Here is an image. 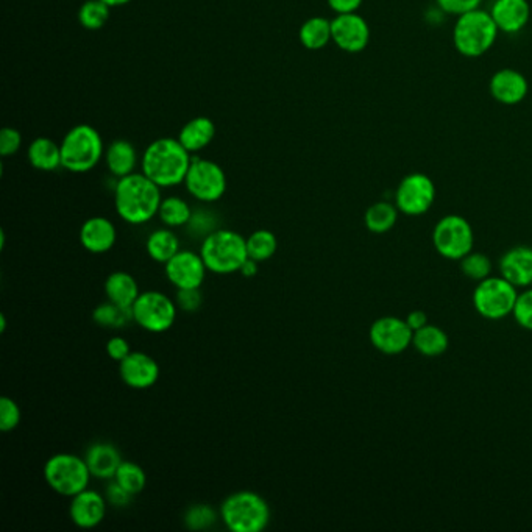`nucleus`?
<instances>
[{"label":"nucleus","mask_w":532,"mask_h":532,"mask_svg":"<svg viewBox=\"0 0 532 532\" xmlns=\"http://www.w3.org/2000/svg\"><path fill=\"white\" fill-rule=\"evenodd\" d=\"M107 168L114 177L122 179L135 172L138 164V151L131 142L125 140H114L105 150Z\"/></svg>","instance_id":"b1692460"},{"label":"nucleus","mask_w":532,"mask_h":532,"mask_svg":"<svg viewBox=\"0 0 532 532\" xmlns=\"http://www.w3.org/2000/svg\"><path fill=\"white\" fill-rule=\"evenodd\" d=\"M192 208L181 197H166L158 209V218L169 228H179L189 224L192 218Z\"/></svg>","instance_id":"7c9ffc66"},{"label":"nucleus","mask_w":532,"mask_h":532,"mask_svg":"<svg viewBox=\"0 0 532 532\" xmlns=\"http://www.w3.org/2000/svg\"><path fill=\"white\" fill-rule=\"evenodd\" d=\"M175 303H177L179 309L185 311V313H196L200 309L203 303L200 287H196V289H177Z\"/></svg>","instance_id":"a19ab883"},{"label":"nucleus","mask_w":532,"mask_h":532,"mask_svg":"<svg viewBox=\"0 0 532 532\" xmlns=\"http://www.w3.org/2000/svg\"><path fill=\"white\" fill-rule=\"evenodd\" d=\"M92 320L102 328L121 330L129 324L130 320H133V315H131V309L121 308L114 303L107 302L102 303L94 309Z\"/></svg>","instance_id":"473e14b6"},{"label":"nucleus","mask_w":532,"mask_h":532,"mask_svg":"<svg viewBox=\"0 0 532 532\" xmlns=\"http://www.w3.org/2000/svg\"><path fill=\"white\" fill-rule=\"evenodd\" d=\"M21 146H23V136L16 129L5 127L0 131V155L2 157L16 155Z\"/></svg>","instance_id":"37998d69"},{"label":"nucleus","mask_w":532,"mask_h":532,"mask_svg":"<svg viewBox=\"0 0 532 532\" xmlns=\"http://www.w3.org/2000/svg\"><path fill=\"white\" fill-rule=\"evenodd\" d=\"M220 518L233 532H261L270 521L267 501L252 490L231 493L220 506Z\"/></svg>","instance_id":"20e7f679"},{"label":"nucleus","mask_w":532,"mask_h":532,"mask_svg":"<svg viewBox=\"0 0 532 532\" xmlns=\"http://www.w3.org/2000/svg\"><path fill=\"white\" fill-rule=\"evenodd\" d=\"M512 315L521 328L532 331V289L518 294Z\"/></svg>","instance_id":"ea45409f"},{"label":"nucleus","mask_w":532,"mask_h":532,"mask_svg":"<svg viewBox=\"0 0 532 532\" xmlns=\"http://www.w3.org/2000/svg\"><path fill=\"white\" fill-rule=\"evenodd\" d=\"M460 270L462 274L473 281L486 280L492 272V261L484 253L470 252L460 259Z\"/></svg>","instance_id":"c9c22d12"},{"label":"nucleus","mask_w":532,"mask_h":532,"mask_svg":"<svg viewBox=\"0 0 532 532\" xmlns=\"http://www.w3.org/2000/svg\"><path fill=\"white\" fill-rule=\"evenodd\" d=\"M364 0H328V5L337 15H347V13L358 12Z\"/></svg>","instance_id":"49530a36"},{"label":"nucleus","mask_w":532,"mask_h":532,"mask_svg":"<svg viewBox=\"0 0 532 532\" xmlns=\"http://www.w3.org/2000/svg\"><path fill=\"white\" fill-rule=\"evenodd\" d=\"M482 0H436V5L440 12L451 16H460L464 13L477 10Z\"/></svg>","instance_id":"79ce46f5"},{"label":"nucleus","mask_w":532,"mask_h":532,"mask_svg":"<svg viewBox=\"0 0 532 532\" xmlns=\"http://www.w3.org/2000/svg\"><path fill=\"white\" fill-rule=\"evenodd\" d=\"M90 467L83 458L73 453L53 454L44 465L47 486L63 497L73 498L77 493L90 488Z\"/></svg>","instance_id":"0eeeda50"},{"label":"nucleus","mask_w":532,"mask_h":532,"mask_svg":"<svg viewBox=\"0 0 532 532\" xmlns=\"http://www.w3.org/2000/svg\"><path fill=\"white\" fill-rule=\"evenodd\" d=\"M119 375L125 386L144 391L155 386L160 378V365L155 358L144 352H131L127 358L119 363Z\"/></svg>","instance_id":"dca6fc26"},{"label":"nucleus","mask_w":532,"mask_h":532,"mask_svg":"<svg viewBox=\"0 0 532 532\" xmlns=\"http://www.w3.org/2000/svg\"><path fill=\"white\" fill-rule=\"evenodd\" d=\"M432 244L443 258L460 261L473 252L475 235L470 222L458 214H449L432 230Z\"/></svg>","instance_id":"1a4fd4ad"},{"label":"nucleus","mask_w":532,"mask_h":532,"mask_svg":"<svg viewBox=\"0 0 532 532\" xmlns=\"http://www.w3.org/2000/svg\"><path fill=\"white\" fill-rule=\"evenodd\" d=\"M499 30L490 12L477 8L456 19L453 43L456 51L465 58H479L492 49Z\"/></svg>","instance_id":"7ed1b4c3"},{"label":"nucleus","mask_w":532,"mask_h":532,"mask_svg":"<svg viewBox=\"0 0 532 532\" xmlns=\"http://www.w3.org/2000/svg\"><path fill=\"white\" fill-rule=\"evenodd\" d=\"M398 213L400 211L395 203L386 202V200L373 203L364 214L365 228L375 235L387 233L397 224Z\"/></svg>","instance_id":"c85d7f7f"},{"label":"nucleus","mask_w":532,"mask_h":532,"mask_svg":"<svg viewBox=\"0 0 532 532\" xmlns=\"http://www.w3.org/2000/svg\"><path fill=\"white\" fill-rule=\"evenodd\" d=\"M103 2H105V4H108V5L111 6H122L125 5V4H129V2H131V0H103Z\"/></svg>","instance_id":"8fccbe9b"},{"label":"nucleus","mask_w":532,"mask_h":532,"mask_svg":"<svg viewBox=\"0 0 532 532\" xmlns=\"http://www.w3.org/2000/svg\"><path fill=\"white\" fill-rule=\"evenodd\" d=\"M490 15L501 34H520L531 19V5L527 0H495Z\"/></svg>","instance_id":"aec40b11"},{"label":"nucleus","mask_w":532,"mask_h":532,"mask_svg":"<svg viewBox=\"0 0 532 532\" xmlns=\"http://www.w3.org/2000/svg\"><path fill=\"white\" fill-rule=\"evenodd\" d=\"M164 272L169 283L177 289H196L202 287L208 269L200 253L179 250L174 258L164 264Z\"/></svg>","instance_id":"4468645a"},{"label":"nucleus","mask_w":532,"mask_h":532,"mask_svg":"<svg viewBox=\"0 0 532 532\" xmlns=\"http://www.w3.org/2000/svg\"><path fill=\"white\" fill-rule=\"evenodd\" d=\"M185 185L188 192L198 202H218L227 191V175L218 163L205 158H194Z\"/></svg>","instance_id":"9b49d317"},{"label":"nucleus","mask_w":532,"mask_h":532,"mask_svg":"<svg viewBox=\"0 0 532 532\" xmlns=\"http://www.w3.org/2000/svg\"><path fill=\"white\" fill-rule=\"evenodd\" d=\"M105 294H107L108 302L114 303L121 308L131 309L140 297V285L133 275L118 270L108 275L105 281Z\"/></svg>","instance_id":"5701e85b"},{"label":"nucleus","mask_w":532,"mask_h":532,"mask_svg":"<svg viewBox=\"0 0 532 532\" xmlns=\"http://www.w3.org/2000/svg\"><path fill=\"white\" fill-rule=\"evenodd\" d=\"M111 6L103 0H86L79 12V21L88 30H101L110 19Z\"/></svg>","instance_id":"f704fd0d"},{"label":"nucleus","mask_w":532,"mask_h":532,"mask_svg":"<svg viewBox=\"0 0 532 532\" xmlns=\"http://www.w3.org/2000/svg\"><path fill=\"white\" fill-rule=\"evenodd\" d=\"M200 255L209 272L218 275L235 274L241 270L242 264L248 258L247 239L237 231L218 228L203 239Z\"/></svg>","instance_id":"39448f33"},{"label":"nucleus","mask_w":532,"mask_h":532,"mask_svg":"<svg viewBox=\"0 0 532 532\" xmlns=\"http://www.w3.org/2000/svg\"><path fill=\"white\" fill-rule=\"evenodd\" d=\"M118 241V230L116 225L108 218H88L80 228V244L83 246L84 250L90 253H107L111 250L114 244Z\"/></svg>","instance_id":"6ab92c4d"},{"label":"nucleus","mask_w":532,"mask_h":532,"mask_svg":"<svg viewBox=\"0 0 532 532\" xmlns=\"http://www.w3.org/2000/svg\"><path fill=\"white\" fill-rule=\"evenodd\" d=\"M191 163V153L181 146L179 140L160 138L147 147L140 160V168L142 174L163 189L185 183Z\"/></svg>","instance_id":"f03ea898"},{"label":"nucleus","mask_w":532,"mask_h":532,"mask_svg":"<svg viewBox=\"0 0 532 532\" xmlns=\"http://www.w3.org/2000/svg\"><path fill=\"white\" fill-rule=\"evenodd\" d=\"M112 479L118 481L133 497L140 495L146 488V471L142 470L140 465L135 464L131 460H122V464L119 465L118 471Z\"/></svg>","instance_id":"72a5a7b5"},{"label":"nucleus","mask_w":532,"mask_h":532,"mask_svg":"<svg viewBox=\"0 0 532 532\" xmlns=\"http://www.w3.org/2000/svg\"><path fill=\"white\" fill-rule=\"evenodd\" d=\"M131 353V348L130 343L125 337L122 336H112L110 341L107 342V354L112 361L121 363L122 359L127 358Z\"/></svg>","instance_id":"a18cd8bd"},{"label":"nucleus","mask_w":532,"mask_h":532,"mask_svg":"<svg viewBox=\"0 0 532 532\" xmlns=\"http://www.w3.org/2000/svg\"><path fill=\"white\" fill-rule=\"evenodd\" d=\"M21 421V410L16 401L10 397H2L0 400V430L10 432L16 430Z\"/></svg>","instance_id":"58836bf2"},{"label":"nucleus","mask_w":532,"mask_h":532,"mask_svg":"<svg viewBox=\"0 0 532 532\" xmlns=\"http://www.w3.org/2000/svg\"><path fill=\"white\" fill-rule=\"evenodd\" d=\"M84 460L90 467L91 475L97 479L110 481L116 475L119 465L122 464V456L119 450L108 442L92 443L84 453Z\"/></svg>","instance_id":"4be33fe9"},{"label":"nucleus","mask_w":532,"mask_h":532,"mask_svg":"<svg viewBox=\"0 0 532 532\" xmlns=\"http://www.w3.org/2000/svg\"><path fill=\"white\" fill-rule=\"evenodd\" d=\"M179 306L164 292H140L135 305L131 306V315L142 330L149 333H164L174 326Z\"/></svg>","instance_id":"9d476101"},{"label":"nucleus","mask_w":532,"mask_h":532,"mask_svg":"<svg viewBox=\"0 0 532 532\" xmlns=\"http://www.w3.org/2000/svg\"><path fill=\"white\" fill-rule=\"evenodd\" d=\"M499 274L517 289L532 285V247L517 246L509 248L499 259Z\"/></svg>","instance_id":"412c9836"},{"label":"nucleus","mask_w":532,"mask_h":532,"mask_svg":"<svg viewBox=\"0 0 532 532\" xmlns=\"http://www.w3.org/2000/svg\"><path fill=\"white\" fill-rule=\"evenodd\" d=\"M105 498H107L108 505L122 509V508H127L131 503L133 495L129 490H125L118 481L110 479L107 488H105Z\"/></svg>","instance_id":"c03bdc74"},{"label":"nucleus","mask_w":532,"mask_h":532,"mask_svg":"<svg viewBox=\"0 0 532 532\" xmlns=\"http://www.w3.org/2000/svg\"><path fill=\"white\" fill-rule=\"evenodd\" d=\"M216 136V125L209 118H196L179 130V140L189 153L203 150Z\"/></svg>","instance_id":"393cba45"},{"label":"nucleus","mask_w":532,"mask_h":532,"mask_svg":"<svg viewBox=\"0 0 532 532\" xmlns=\"http://www.w3.org/2000/svg\"><path fill=\"white\" fill-rule=\"evenodd\" d=\"M406 324L410 325L411 330L419 331L423 328V326L428 325V315H426L425 311H421V309H415V311H411L408 317H406Z\"/></svg>","instance_id":"de8ad7c7"},{"label":"nucleus","mask_w":532,"mask_h":532,"mask_svg":"<svg viewBox=\"0 0 532 532\" xmlns=\"http://www.w3.org/2000/svg\"><path fill=\"white\" fill-rule=\"evenodd\" d=\"M186 228L191 231V235L196 236V237H202L203 241L208 235H211L213 231L218 230V218L213 213L205 211V209L194 211L189 224L186 225Z\"/></svg>","instance_id":"4c0bfd02"},{"label":"nucleus","mask_w":532,"mask_h":532,"mask_svg":"<svg viewBox=\"0 0 532 532\" xmlns=\"http://www.w3.org/2000/svg\"><path fill=\"white\" fill-rule=\"evenodd\" d=\"M218 520V512L209 505H194L186 510L185 527L191 531H205Z\"/></svg>","instance_id":"e433bc0d"},{"label":"nucleus","mask_w":532,"mask_h":532,"mask_svg":"<svg viewBox=\"0 0 532 532\" xmlns=\"http://www.w3.org/2000/svg\"><path fill=\"white\" fill-rule=\"evenodd\" d=\"M517 297V287L505 276H488L473 292V306L484 319L501 320L512 314Z\"/></svg>","instance_id":"6e6552de"},{"label":"nucleus","mask_w":532,"mask_h":532,"mask_svg":"<svg viewBox=\"0 0 532 532\" xmlns=\"http://www.w3.org/2000/svg\"><path fill=\"white\" fill-rule=\"evenodd\" d=\"M62 168L73 174L90 172L103 157V140L99 131L82 123L69 130L62 144Z\"/></svg>","instance_id":"423d86ee"},{"label":"nucleus","mask_w":532,"mask_h":532,"mask_svg":"<svg viewBox=\"0 0 532 532\" xmlns=\"http://www.w3.org/2000/svg\"><path fill=\"white\" fill-rule=\"evenodd\" d=\"M146 250L155 263L166 264L181 250L179 236L172 228H158L147 237Z\"/></svg>","instance_id":"bb28decb"},{"label":"nucleus","mask_w":532,"mask_h":532,"mask_svg":"<svg viewBox=\"0 0 532 532\" xmlns=\"http://www.w3.org/2000/svg\"><path fill=\"white\" fill-rule=\"evenodd\" d=\"M333 43L348 53H359L364 51L370 43V27L364 17L358 13L337 15L331 21Z\"/></svg>","instance_id":"2eb2a0df"},{"label":"nucleus","mask_w":532,"mask_h":532,"mask_svg":"<svg viewBox=\"0 0 532 532\" xmlns=\"http://www.w3.org/2000/svg\"><path fill=\"white\" fill-rule=\"evenodd\" d=\"M488 91L501 105L514 107L527 99L529 83L527 77L516 69H499L493 73Z\"/></svg>","instance_id":"a211bd4d"},{"label":"nucleus","mask_w":532,"mask_h":532,"mask_svg":"<svg viewBox=\"0 0 532 532\" xmlns=\"http://www.w3.org/2000/svg\"><path fill=\"white\" fill-rule=\"evenodd\" d=\"M108 501L105 495L97 490L84 488L83 492L77 493L71 498L69 517L75 527L82 529H92L99 527L107 516Z\"/></svg>","instance_id":"f3484780"},{"label":"nucleus","mask_w":532,"mask_h":532,"mask_svg":"<svg viewBox=\"0 0 532 532\" xmlns=\"http://www.w3.org/2000/svg\"><path fill=\"white\" fill-rule=\"evenodd\" d=\"M276 248H278V239L272 231L256 230L247 237L248 256L258 263L269 261L276 253Z\"/></svg>","instance_id":"2f4dec72"},{"label":"nucleus","mask_w":532,"mask_h":532,"mask_svg":"<svg viewBox=\"0 0 532 532\" xmlns=\"http://www.w3.org/2000/svg\"><path fill=\"white\" fill-rule=\"evenodd\" d=\"M28 161L34 169L44 172L62 168V146L49 138H36L28 146Z\"/></svg>","instance_id":"a878e982"},{"label":"nucleus","mask_w":532,"mask_h":532,"mask_svg":"<svg viewBox=\"0 0 532 532\" xmlns=\"http://www.w3.org/2000/svg\"><path fill=\"white\" fill-rule=\"evenodd\" d=\"M258 261H255V259H252L250 256H248V258L244 261V264H242V267L239 272H241L244 276H247V278H252V276H255V275L258 274Z\"/></svg>","instance_id":"09e8293b"},{"label":"nucleus","mask_w":532,"mask_h":532,"mask_svg":"<svg viewBox=\"0 0 532 532\" xmlns=\"http://www.w3.org/2000/svg\"><path fill=\"white\" fill-rule=\"evenodd\" d=\"M6 331V317L5 314L0 315V333H5Z\"/></svg>","instance_id":"3c124183"},{"label":"nucleus","mask_w":532,"mask_h":532,"mask_svg":"<svg viewBox=\"0 0 532 532\" xmlns=\"http://www.w3.org/2000/svg\"><path fill=\"white\" fill-rule=\"evenodd\" d=\"M300 41L309 51L324 49L333 41L331 21L322 16L311 17L300 27Z\"/></svg>","instance_id":"c756f323"},{"label":"nucleus","mask_w":532,"mask_h":532,"mask_svg":"<svg viewBox=\"0 0 532 532\" xmlns=\"http://www.w3.org/2000/svg\"><path fill=\"white\" fill-rule=\"evenodd\" d=\"M372 345L384 354H400L412 345L414 331L411 330L406 320L393 315L376 319L369 331Z\"/></svg>","instance_id":"ddd939ff"},{"label":"nucleus","mask_w":532,"mask_h":532,"mask_svg":"<svg viewBox=\"0 0 532 532\" xmlns=\"http://www.w3.org/2000/svg\"><path fill=\"white\" fill-rule=\"evenodd\" d=\"M412 345L426 358H437L449 350L450 339L442 328L428 324L421 330L415 331Z\"/></svg>","instance_id":"cd10ccee"},{"label":"nucleus","mask_w":532,"mask_h":532,"mask_svg":"<svg viewBox=\"0 0 532 532\" xmlns=\"http://www.w3.org/2000/svg\"><path fill=\"white\" fill-rule=\"evenodd\" d=\"M436 200V185L421 172L406 175L395 189V205L406 216H421L431 209Z\"/></svg>","instance_id":"f8f14e48"},{"label":"nucleus","mask_w":532,"mask_h":532,"mask_svg":"<svg viewBox=\"0 0 532 532\" xmlns=\"http://www.w3.org/2000/svg\"><path fill=\"white\" fill-rule=\"evenodd\" d=\"M163 202L161 188L147 175L133 174L118 179L114 186V207L119 218L130 225L147 224L158 216Z\"/></svg>","instance_id":"f257e3e1"}]
</instances>
